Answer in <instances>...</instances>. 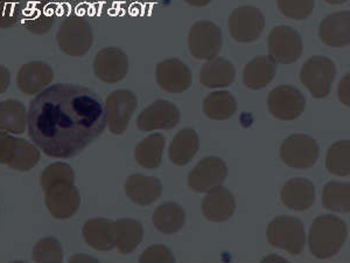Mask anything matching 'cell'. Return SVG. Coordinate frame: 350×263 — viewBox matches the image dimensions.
Listing matches in <instances>:
<instances>
[{
	"instance_id": "6da1fadb",
	"label": "cell",
	"mask_w": 350,
	"mask_h": 263,
	"mask_svg": "<svg viewBox=\"0 0 350 263\" xmlns=\"http://www.w3.org/2000/svg\"><path fill=\"white\" fill-rule=\"evenodd\" d=\"M107 127L103 101L90 88L57 84L33 99L28 135L44 155L67 160L83 151Z\"/></svg>"
},
{
	"instance_id": "7a4b0ae2",
	"label": "cell",
	"mask_w": 350,
	"mask_h": 263,
	"mask_svg": "<svg viewBox=\"0 0 350 263\" xmlns=\"http://www.w3.org/2000/svg\"><path fill=\"white\" fill-rule=\"evenodd\" d=\"M40 185L44 193V203L55 219H69L80 208L75 173L68 164L59 162L44 168Z\"/></svg>"
},
{
	"instance_id": "3957f363",
	"label": "cell",
	"mask_w": 350,
	"mask_h": 263,
	"mask_svg": "<svg viewBox=\"0 0 350 263\" xmlns=\"http://www.w3.org/2000/svg\"><path fill=\"white\" fill-rule=\"evenodd\" d=\"M348 231L342 219L335 216H320L312 223L308 246L315 258L325 260L336 255L346 242Z\"/></svg>"
},
{
	"instance_id": "277c9868",
	"label": "cell",
	"mask_w": 350,
	"mask_h": 263,
	"mask_svg": "<svg viewBox=\"0 0 350 263\" xmlns=\"http://www.w3.org/2000/svg\"><path fill=\"white\" fill-rule=\"evenodd\" d=\"M56 42L61 52L66 55L72 58L84 56L90 51L94 42L92 26L82 16H68L60 25L56 34Z\"/></svg>"
},
{
	"instance_id": "5b68a950",
	"label": "cell",
	"mask_w": 350,
	"mask_h": 263,
	"mask_svg": "<svg viewBox=\"0 0 350 263\" xmlns=\"http://www.w3.org/2000/svg\"><path fill=\"white\" fill-rule=\"evenodd\" d=\"M267 238L273 247L291 255H300L306 243L303 223L293 216H280L272 220L267 228Z\"/></svg>"
},
{
	"instance_id": "8992f818",
	"label": "cell",
	"mask_w": 350,
	"mask_h": 263,
	"mask_svg": "<svg viewBox=\"0 0 350 263\" xmlns=\"http://www.w3.org/2000/svg\"><path fill=\"white\" fill-rule=\"evenodd\" d=\"M40 160V152L32 143L0 132V164L16 171L32 170Z\"/></svg>"
},
{
	"instance_id": "52a82bcc",
	"label": "cell",
	"mask_w": 350,
	"mask_h": 263,
	"mask_svg": "<svg viewBox=\"0 0 350 263\" xmlns=\"http://www.w3.org/2000/svg\"><path fill=\"white\" fill-rule=\"evenodd\" d=\"M335 75L336 68L333 61L326 56H313L304 64L300 81L314 99H323L329 95Z\"/></svg>"
},
{
	"instance_id": "ba28073f",
	"label": "cell",
	"mask_w": 350,
	"mask_h": 263,
	"mask_svg": "<svg viewBox=\"0 0 350 263\" xmlns=\"http://www.w3.org/2000/svg\"><path fill=\"white\" fill-rule=\"evenodd\" d=\"M320 155V148L314 138L304 134L287 137L280 147V158L288 168L305 170L314 166Z\"/></svg>"
},
{
	"instance_id": "9c48e42d",
	"label": "cell",
	"mask_w": 350,
	"mask_h": 263,
	"mask_svg": "<svg viewBox=\"0 0 350 263\" xmlns=\"http://www.w3.org/2000/svg\"><path fill=\"white\" fill-rule=\"evenodd\" d=\"M137 97L126 89H120L107 97L104 108L109 132L123 135L137 109Z\"/></svg>"
},
{
	"instance_id": "30bf717a",
	"label": "cell",
	"mask_w": 350,
	"mask_h": 263,
	"mask_svg": "<svg viewBox=\"0 0 350 263\" xmlns=\"http://www.w3.org/2000/svg\"><path fill=\"white\" fill-rule=\"evenodd\" d=\"M188 47L198 60H211L222 47V31L211 21H201L193 25L188 36Z\"/></svg>"
},
{
	"instance_id": "8fae6325",
	"label": "cell",
	"mask_w": 350,
	"mask_h": 263,
	"mask_svg": "<svg viewBox=\"0 0 350 263\" xmlns=\"http://www.w3.org/2000/svg\"><path fill=\"white\" fill-rule=\"evenodd\" d=\"M269 55L277 64H295L303 53L301 36L293 28L278 26L267 36Z\"/></svg>"
},
{
	"instance_id": "7c38bea8",
	"label": "cell",
	"mask_w": 350,
	"mask_h": 263,
	"mask_svg": "<svg viewBox=\"0 0 350 263\" xmlns=\"http://www.w3.org/2000/svg\"><path fill=\"white\" fill-rule=\"evenodd\" d=\"M306 105L303 92L292 86L275 87L267 96L271 115L280 121H295L301 116Z\"/></svg>"
},
{
	"instance_id": "4fadbf2b",
	"label": "cell",
	"mask_w": 350,
	"mask_h": 263,
	"mask_svg": "<svg viewBox=\"0 0 350 263\" xmlns=\"http://www.w3.org/2000/svg\"><path fill=\"white\" fill-rule=\"evenodd\" d=\"M228 24L234 40L241 44H249L260 36L265 26V19L258 8L242 6L231 12Z\"/></svg>"
},
{
	"instance_id": "5bb4252c",
	"label": "cell",
	"mask_w": 350,
	"mask_h": 263,
	"mask_svg": "<svg viewBox=\"0 0 350 263\" xmlns=\"http://www.w3.org/2000/svg\"><path fill=\"white\" fill-rule=\"evenodd\" d=\"M228 168L219 157H208L200 160L188 175V185L193 191L206 193L222 185L227 179Z\"/></svg>"
},
{
	"instance_id": "9a60e30c",
	"label": "cell",
	"mask_w": 350,
	"mask_h": 263,
	"mask_svg": "<svg viewBox=\"0 0 350 263\" xmlns=\"http://www.w3.org/2000/svg\"><path fill=\"white\" fill-rule=\"evenodd\" d=\"M128 71V55L120 48H103L94 60V73L104 84H118L124 80Z\"/></svg>"
},
{
	"instance_id": "2e32d148",
	"label": "cell",
	"mask_w": 350,
	"mask_h": 263,
	"mask_svg": "<svg viewBox=\"0 0 350 263\" xmlns=\"http://www.w3.org/2000/svg\"><path fill=\"white\" fill-rule=\"evenodd\" d=\"M179 122V109L168 101L158 100L140 112L137 118V128L144 132L170 130L175 128Z\"/></svg>"
},
{
	"instance_id": "e0dca14e",
	"label": "cell",
	"mask_w": 350,
	"mask_h": 263,
	"mask_svg": "<svg viewBox=\"0 0 350 263\" xmlns=\"http://www.w3.org/2000/svg\"><path fill=\"white\" fill-rule=\"evenodd\" d=\"M155 79L163 92L181 94L191 87V72L183 61L167 59L157 66Z\"/></svg>"
},
{
	"instance_id": "ac0fdd59",
	"label": "cell",
	"mask_w": 350,
	"mask_h": 263,
	"mask_svg": "<svg viewBox=\"0 0 350 263\" xmlns=\"http://www.w3.org/2000/svg\"><path fill=\"white\" fill-rule=\"evenodd\" d=\"M55 4H48L44 0H32L21 8V21L28 32L44 36L52 29L55 21Z\"/></svg>"
},
{
	"instance_id": "d6986e66",
	"label": "cell",
	"mask_w": 350,
	"mask_h": 263,
	"mask_svg": "<svg viewBox=\"0 0 350 263\" xmlns=\"http://www.w3.org/2000/svg\"><path fill=\"white\" fill-rule=\"evenodd\" d=\"M54 79L51 66L41 61L24 64L16 75V87L25 95H38L49 87Z\"/></svg>"
},
{
	"instance_id": "ffe728a7",
	"label": "cell",
	"mask_w": 350,
	"mask_h": 263,
	"mask_svg": "<svg viewBox=\"0 0 350 263\" xmlns=\"http://www.w3.org/2000/svg\"><path fill=\"white\" fill-rule=\"evenodd\" d=\"M201 203V211L211 223H224L234 216L236 210L235 197L228 188L221 185L207 192Z\"/></svg>"
},
{
	"instance_id": "44dd1931",
	"label": "cell",
	"mask_w": 350,
	"mask_h": 263,
	"mask_svg": "<svg viewBox=\"0 0 350 263\" xmlns=\"http://www.w3.org/2000/svg\"><path fill=\"white\" fill-rule=\"evenodd\" d=\"M319 36L328 47H346L350 44V12L333 13L319 26Z\"/></svg>"
},
{
	"instance_id": "7402d4cb",
	"label": "cell",
	"mask_w": 350,
	"mask_h": 263,
	"mask_svg": "<svg viewBox=\"0 0 350 263\" xmlns=\"http://www.w3.org/2000/svg\"><path fill=\"white\" fill-rule=\"evenodd\" d=\"M125 195L132 203L139 206H148L159 199L163 185L159 179L146 175H130L125 181Z\"/></svg>"
},
{
	"instance_id": "603a6c76",
	"label": "cell",
	"mask_w": 350,
	"mask_h": 263,
	"mask_svg": "<svg viewBox=\"0 0 350 263\" xmlns=\"http://www.w3.org/2000/svg\"><path fill=\"white\" fill-rule=\"evenodd\" d=\"M280 198L287 208L293 211H306L314 203V185L305 178H293L284 185Z\"/></svg>"
},
{
	"instance_id": "cb8c5ba5",
	"label": "cell",
	"mask_w": 350,
	"mask_h": 263,
	"mask_svg": "<svg viewBox=\"0 0 350 263\" xmlns=\"http://www.w3.org/2000/svg\"><path fill=\"white\" fill-rule=\"evenodd\" d=\"M277 62L270 55L257 56L243 71V82L249 89L260 90L275 79Z\"/></svg>"
},
{
	"instance_id": "d4e9b609",
	"label": "cell",
	"mask_w": 350,
	"mask_h": 263,
	"mask_svg": "<svg viewBox=\"0 0 350 263\" xmlns=\"http://www.w3.org/2000/svg\"><path fill=\"white\" fill-rule=\"evenodd\" d=\"M236 79V69L230 61L214 58L203 64L200 73L201 84L207 88L229 87Z\"/></svg>"
},
{
	"instance_id": "484cf974",
	"label": "cell",
	"mask_w": 350,
	"mask_h": 263,
	"mask_svg": "<svg viewBox=\"0 0 350 263\" xmlns=\"http://www.w3.org/2000/svg\"><path fill=\"white\" fill-rule=\"evenodd\" d=\"M82 236L85 242L98 251H110L115 248L113 223L108 219H90L84 223Z\"/></svg>"
},
{
	"instance_id": "4316f807",
	"label": "cell",
	"mask_w": 350,
	"mask_h": 263,
	"mask_svg": "<svg viewBox=\"0 0 350 263\" xmlns=\"http://www.w3.org/2000/svg\"><path fill=\"white\" fill-rule=\"evenodd\" d=\"M199 136L193 129H183L178 132L168 150L172 163L176 166H185L199 151Z\"/></svg>"
},
{
	"instance_id": "83f0119b",
	"label": "cell",
	"mask_w": 350,
	"mask_h": 263,
	"mask_svg": "<svg viewBox=\"0 0 350 263\" xmlns=\"http://www.w3.org/2000/svg\"><path fill=\"white\" fill-rule=\"evenodd\" d=\"M115 247L120 253L126 255L139 246L143 241V225L133 219H120L113 223Z\"/></svg>"
},
{
	"instance_id": "f1b7e54d",
	"label": "cell",
	"mask_w": 350,
	"mask_h": 263,
	"mask_svg": "<svg viewBox=\"0 0 350 263\" xmlns=\"http://www.w3.org/2000/svg\"><path fill=\"white\" fill-rule=\"evenodd\" d=\"M152 221L157 231L171 236L183 229L186 223V213L178 203H165L155 208Z\"/></svg>"
},
{
	"instance_id": "f546056e",
	"label": "cell",
	"mask_w": 350,
	"mask_h": 263,
	"mask_svg": "<svg viewBox=\"0 0 350 263\" xmlns=\"http://www.w3.org/2000/svg\"><path fill=\"white\" fill-rule=\"evenodd\" d=\"M27 129V112L16 100L0 102V132L21 135Z\"/></svg>"
},
{
	"instance_id": "4dcf8cb0",
	"label": "cell",
	"mask_w": 350,
	"mask_h": 263,
	"mask_svg": "<svg viewBox=\"0 0 350 263\" xmlns=\"http://www.w3.org/2000/svg\"><path fill=\"white\" fill-rule=\"evenodd\" d=\"M165 137L160 134H153L142 140L135 150V162L142 168L148 170L158 168L163 160Z\"/></svg>"
},
{
	"instance_id": "1f68e13d",
	"label": "cell",
	"mask_w": 350,
	"mask_h": 263,
	"mask_svg": "<svg viewBox=\"0 0 350 263\" xmlns=\"http://www.w3.org/2000/svg\"><path fill=\"white\" fill-rule=\"evenodd\" d=\"M237 103L229 92H211L203 101V112L213 121L229 120L235 115Z\"/></svg>"
},
{
	"instance_id": "d6a6232c",
	"label": "cell",
	"mask_w": 350,
	"mask_h": 263,
	"mask_svg": "<svg viewBox=\"0 0 350 263\" xmlns=\"http://www.w3.org/2000/svg\"><path fill=\"white\" fill-rule=\"evenodd\" d=\"M323 208L336 213H349V183H330L325 185L323 191Z\"/></svg>"
},
{
	"instance_id": "836d02e7",
	"label": "cell",
	"mask_w": 350,
	"mask_h": 263,
	"mask_svg": "<svg viewBox=\"0 0 350 263\" xmlns=\"http://www.w3.org/2000/svg\"><path fill=\"white\" fill-rule=\"evenodd\" d=\"M326 168L332 175L347 177L350 173V142L340 140L327 152Z\"/></svg>"
},
{
	"instance_id": "e575fe53",
	"label": "cell",
	"mask_w": 350,
	"mask_h": 263,
	"mask_svg": "<svg viewBox=\"0 0 350 263\" xmlns=\"http://www.w3.org/2000/svg\"><path fill=\"white\" fill-rule=\"evenodd\" d=\"M33 260L36 262H56L64 261V253L60 242L55 238H44L36 243L33 249Z\"/></svg>"
},
{
	"instance_id": "d590c367",
	"label": "cell",
	"mask_w": 350,
	"mask_h": 263,
	"mask_svg": "<svg viewBox=\"0 0 350 263\" xmlns=\"http://www.w3.org/2000/svg\"><path fill=\"white\" fill-rule=\"evenodd\" d=\"M284 16L293 21H305L314 10V0H277Z\"/></svg>"
},
{
	"instance_id": "8d00e7d4",
	"label": "cell",
	"mask_w": 350,
	"mask_h": 263,
	"mask_svg": "<svg viewBox=\"0 0 350 263\" xmlns=\"http://www.w3.org/2000/svg\"><path fill=\"white\" fill-rule=\"evenodd\" d=\"M21 14V0H0V29L13 27Z\"/></svg>"
},
{
	"instance_id": "74e56055",
	"label": "cell",
	"mask_w": 350,
	"mask_h": 263,
	"mask_svg": "<svg viewBox=\"0 0 350 263\" xmlns=\"http://www.w3.org/2000/svg\"><path fill=\"white\" fill-rule=\"evenodd\" d=\"M172 251L161 245H154L144 251L139 258V262H174Z\"/></svg>"
},
{
	"instance_id": "f35d334b",
	"label": "cell",
	"mask_w": 350,
	"mask_h": 263,
	"mask_svg": "<svg viewBox=\"0 0 350 263\" xmlns=\"http://www.w3.org/2000/svg\"><path fill=\"white\" fill-rule=\"evenodd\" d=\"M338 99L345 105L349 107V75H347L338 86Z\"/></svg>"
},
{
	"instance_id": "ab89813d",
	"label": "cell",
	"mask_w": 350,
	"mask_h": 263,
	"mask_svg": "<svg viewBox=\"0 0 350 263\" xmlns=\"http://www.w3.org/2000/svg\"><path fill=\"white\" fill-rule=\"evenodd\" d=\"M11 84V73L8 68L0 64V95L8 90Z\"/></svg>"
},
{
	"instance_id": "60d3db41",
	"label": "cell",
	"mask_w": 350,
	"mask_h": 263,
	"mask_svg": "<svg viewBox=\"0 0 350 263\" xmlns=\"http://www.w3.org/2000/svg\"><path fill=\"white\" fill-rule=\"evenodd\" d=\"M69 262H98V260L94 259L92 256L83 255V254H77L69 259Z\"/></svg>"
},
{
	"instance_id": "b9f144b4",
	"label": "cell",
	"mask_w": 350,
	"mask_h": 263,
	"mask_svg": "<svg viewBox=\"0 0 350 263\" xmlns=\"http://www.w3.org/2000/svg\"><path fill=\"white\" fill-rule=\"evenodd\" d=\"M185 1L193 8H204L211 3V0H185Z\"/></svg>"
},
{
	"instance_id": "7bdbcfd3",
	"label": "cell",
	"mask_w": 350,
	"mask_h": 263,
	"mask_svg": "<svg viewBox=\"0 0 350 263\" xmlns=\"http://www.w3.org/2000/svg\"><path fill=\"white\" fill-rule=\"evenodd\" d=\"M267 261H278V262H286V260L282 259V258H277V256H269L267 259H264V262Z\"/></svg>"
},
{
	"instance_id": "ee69618b",
	"label": "cell",
	"mask_w": 350,
	"mask_h": 263,
	"mask_svg": "<svg viewBox=\"0 0 350 263\" xmlns=\"http://www.w3.org/2000/svg\"><path fill=\"white\" fill-rule=\"evenodd\" d=\"M325 1L330 5H340L343 4V3H346L348 0H325Z\"/></svg>"
}]
</instances>
